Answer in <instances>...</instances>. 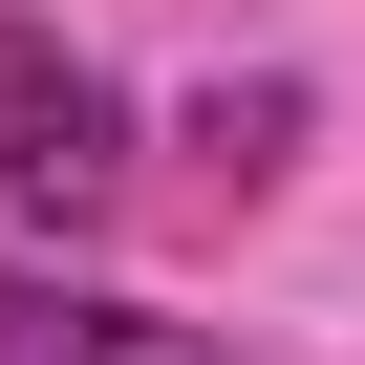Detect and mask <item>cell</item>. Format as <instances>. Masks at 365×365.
Here are the masks:
<instances>
[{
  "mask_svg": "<svg viewBox=\"0 0 365 365\" xmlns=\"http://www.w3.org/2000/svg\"><path fill=\"white\" fill-rule=\"evenodd\" d=\"M0 194H22L43 237L129 215V86L86 43H43V22H0Z\"/></svg>",
  "mask_w": 365,
  "mask_h": 365,
  "instance_id": "obj_1",
  "label": "cell"
},
{
  "mask_svg": "<svg viewBox=\"0 0 365 365\" xmlns=\"http://www.w3.org/2000/svg\"><path fill=\"white\" fill-rule=\"evenodd\" d=\"M0 365H237V344L172 322V301H86V279H22L0 258Z\"/></svg>",
  "mask_w": 365,
  "mask_h": 365,
  "instance_id": "obj_2",
  "label": "cell"
},
{
  "mask_svg": "<svg viewBox=\"0 0 365 365\" xmlns=\"http://www.w3.org/2000/svg\"><path fill=\"white\" fill-rule=\"evenodd\" d=\"M194 150H215V194H279V150H301V86H215V108H194Z\"/></svg>",
  "mask_w": 365,
  "mask_h": 365,
  "instance_id": "obj_3",
  "label": "cell"
}]
</instances>
